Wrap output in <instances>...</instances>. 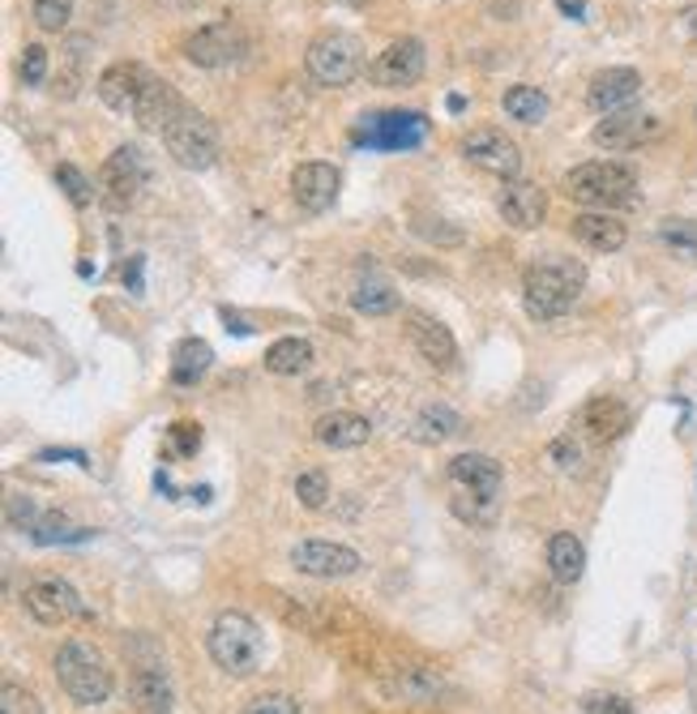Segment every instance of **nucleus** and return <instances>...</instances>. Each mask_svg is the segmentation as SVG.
I'll return each mask as SVG.
<instances>
[{
    "label": "nucleus",
    "instance_id": "obj_13",
    "mask_svg": "<svg viewBox=\"0 0 697 714\" xmlns=\"http://www.w3.org/2000/svg\"><path fill=\"white\" fill-rule=\"evenodd\" d=\"M462 155H467L471 167L488 171V176H501V180H513L522 171V150L501 129H476L462 141Z\"/></svg>",
    "mask_w": 697,
    "mask_h": 714
},
{
    "label": "nucleus",
    "instance_id": "obj_15",
    "mask_svg": "<svg viewBox=\"0 0 697 714\" xmlns=\"http://www.w3.org/2000/svg\"><path fill=\"white\" fill-rule=\"evenodd\" d=\"M150 77H155V73L146 65H137V61H116V65H107L98 73L95 95L103 98V107L128 112V116H133V107H137V98H142V91H146Z\"/></svg>",
    "mask_w": 697,
    "mask_h": 714
},
{
    "label": "nucleus",
    "instance_id": "obj_37",
    "mask_svg": "<svg viewBox=\"0 0 697 714\" xmlns=\"http://www.w3.org/2000/svg\"><path fill=\"white\" fill-rule=\"evenodd\" d=\"M295 496H300L304 510H321V505L330 501V480H325V471H300V475H295Z\"/></svg>",
    "mask_w": 697,
    "mask_h": 714
},
{
    "label": "nucleus",
    "instance_id": "obj_12",
    "mask_svg": "<svg viewBox=\"0 0 697 714\" xmlns=\"http://www.w3.org/2000/svg\"><path fill=\"white\" fill-rule=\"evenodd\" d=\"M424 65H428L424 43L407 34V39H394L377 61L368 65V82H373V86H389V91H398V86H415V82L424 77Z\"/></svg>",
    "mask_w": 697,
    "mask_h": 714
},
{
    "label": "nucleus",
    "instance_id": "obj_39",
    "mask_svg": "<svg viewBox=\"0 0 697 714\" xmlns=\"http://www.w3.org/2000/svg\"><path fill=\"white\" fill-rule=\"evenodd\" d=\"M18 73H22L27 86L48 82V48H43V43H27V48H22V61H18Z\"/></svg>",
    "mask_w": 697,
    "mask_h": 714
},
{
    "label": "nucleus",
    "instance_id": "obj_42",
    "mask_svg": "<svg viewBox=\"0 0 697 714\" xmlns=\"http://www.w3.org/2000/svg\"><path fill=\"white\" fill-rule=\"evenodd\" d=\"M245 714H300V706L287 697V693H261L249 702V711Z\"/></svg>",
    "mask_w": 697,
    "mask_h": 714
},
{
    "label": "nucleus",
    "instance_id": "obj_25",
    "mask_svg": "<svg viewBox=\"0 0 697 714\" xmlns=\"http://www.w3.org/2000/svg\"><path fill=\"white\" fill-rule=\"evenodd\" d=\"M128 697H133V711L137 714H171V684L159 668H137L128 676Z\"/></svg>",
    "mask_w": 697,
    "mask_h": 714
},
{
    "label": "nucleus",
    "instance_id": "obj_10",
    "mask_svg": "<svg viewBox=\"0 0 697 714\" xmlns=\"http://www.w3.org/2000/svg\"><path fill=\"white\" fill-rule=\"evenodd\" d=\"M22 608H27V617L39 620V624H69V620L86 617L82 595H77L69 582H61V578H39V582L27 586Z\"/></svg>",
    "mask_w": 697,
    "mask_h": 714
},
{
    "label": "nucleus",
    "instance_id": "obj_16",
    "mask_svg": "<svg viewBox=\"0 0 697 714\" xmlns=\"http://www.w3.org/2000/svg\"><path fill=\"white\" fill-rule=\"evenodd\" d=\"M659 120L655 116H642V112H612L603 116L600 125L591 129V141L603 146V150H637L646 146L651 137H659Z\"/></svg>",
    "mask_w": 697,
    "mask_h": 714
},
{
    "label": "nucleus",
    "instance_id": "obj_44",
    "mask_svg": "<svg viewBox=\"0 0 697 714\" xmlns=\"http://www.w3.org/2000/svg\"><path fill=\"white\" fill-rule=\"evenodd\" d=\"M415 235H424V240H433V244H445V249L462 244V231H458V228H445V223H437V228H433V219L415 223Z\"/></svg>",
    "mask_w": 697,
    "mask_h": 714
},
{
    "label": "nucleus",
    "instance_id": "obj_4",
    "mask_svg": "<svg viewBox=\"0 0 697 714\" xmlns=\"http://www.w3.org/2000/svg\"><path fill=\"white\" fill-rule=\"evenodd\" d=\"M56 684L77 706H103L112 697V668L91 642H64L56 654Z\"/></svg>",
    "mask_w": 697,
    "mask_h": 714
},
{
    "label": "nucleus",
    "instance_id": "obj_41",
    "mask_svg": "<svg viewBox=\"0 0 697 714\" xmlns=\"http://www.w3.org/2000/svg\"><path fill=\"white\" fill-rule=\"evenodd\" d=\"M582 711L586 714H634V702L621 697V693H591V697L582 702Z\"/></svg>",
    "mask_w": 697,
    "mask_h": 714
},
{
    "label": "nucleus",
    "instance_id": "obj_7",
    "mask_svg": "<svg viewBox=\"0 0 697 714\" xmlns=\"http://www.w3.org/2000/svg\"><path fill=\"white\" fill-rule=\"evenodd\" d=\"M146 180H150V167L142 159V150L137 146H116L98 167V201L107 210H128L142 197Z\"/></svg>",
    "mask_w": 697,
    "mask_h": 714
},
{
    "label": "nucleus",
    "instance_id": "obj_5",
    "mask_svg": "<svg viewBox=\"0 0 697 714\" xmlns=\"http://www.w3.org/2000/svg\"><path fill=\"white\" fill-rule=\"evenodd\" d=\"M304 69L318 86H347L364 73V43L351 31H321L313 34L309 52H304Z\"/></svg>",
    "mask_w": 697,
    "mask_h": 714
},
{
    "label": "nucleus",
    "instance_id": "obj_38",
    "mask_svg": "<svg viewBox=\"0 0 697 714\" xmlns=\"http://www.w3.org/2000/svg\"><path fill=\"white\" fill-rule=\"evenodd\" d=\"M0 714H43V706H39V697L27 684L4 681L0 684Z\"/></svg>",
    "mask_w": 697,
    "mask_h": 714
},
{
    "label": "nucleus",
    "instance_id": "obj_8",
    "mask_svg": "<svg viewBox=\"0 0 697 714\" xmlns=\"http://www.w3.org/2000/svg\"><path fill=\"white\" fill-rule=\"evenodd\" d=\"M180 48H185V61H193L197 69H227L249 56V34L240 22H210L185 34Z\"/></svg>",
    "mask_w": 697,
    "mask_h": 714
},
{
    "label": "nucleus",
    "instance_id": "obj_23",
    "mask_svg": "<svg viewBox=\"0 0 697 714\" xmlns=\"http://www.w3.org/2000/svg\"><path fill=\"white\" fill-rule=\"evenodd\" d=\"M313 437L325 450H360V445H368L373 423L364 420V416H355V411H325L313 423Z\"/></svg>",
    "mask_w": 697,
    "mask_h": 714
},
{
    "label": "nucleus",
    "instance_id": "obj_30",
    "mask_svg": "<svg viewBox=\"0 0 697 714\" xmlns=\"http://www.w3.org/2000/svg\"><path fill=\"white\" fill-rule=\"evenodd\" d=\"M351 304H355V313H364V317H385V313H398V292L377 279V274H368V279H360L355 283V292H351Z\"/></svg>",
    "mask_w": 697,
    "mask_h": 714
},
{
    "label": "nucleus",
    "instance_id": "obj_19",
    "mask_svg": "<svg viewBox=\"0 0 697 714\" xmlns=\"http://www.w3.org/2000/svg\"><path fill=\"white\" fill-rule=\"evenodd\" d=\"M185 107H189V103H185V95H180L171 82L150 77V82H146V91H142V98H137V107H133V120H137L142 129L163 133L167 125H176V120H180V112H185Z\"/></svg>",
    "mask_w": 697,
    "mask_h": 714
},
{
    "label": "nucleus",
    "instance_id": "obj_33",
    "mask_svg": "<svg viewBox=\"0 0 697 714\" xmlns=\"http://www.w3.org/2000/svg\"><path fill=\"white\" fill-rule=\"evenodd\" d=\"M34 544H77V539H91V531H82V526H73L69 518L61 514H48V518L34 522Z\"/></svg>",
    "mask_w": 697,
    "mask_h": 714
},
{
    "label": "nucleus",
    "instance_id": "obj_11",
    "mask_svg": "<svg viewBox=\"0 0 697 714\" xmlns=\"http://www.w3.org/2000/svg\"><path fill=\"white\" fill-rule=\"evenodd\" d=\"M428 137V120L419 112H381L364 116V129L355 133V141L373 146V150H412Z\"/></svg>",
    "mask_w": 697,
    "mask_h": 714
},
{
    "label": "nucleus",
    "instance_id": "obj_24",
    "mask_svg": "<svg viewBox=\"0 0 697 714\" xmlns=\"http://www.w3.org/2000/svg\"><path fill=\"white\" fill-rule=\"evenodd\" d=\"M630 423H634V416H630V407H625L621 398H607V393H603V398H591V402L582 407V428H586L591 441H600V445L625 437Z\"/></svg>",
    "mask_w": 697,
    "mask_h": 714
},
{
    "label": "nucleus",
    "instance_id": "obj_20",
    "mask_svg": "<svg viewBox=\"0 0 697 714\" xmlns=\"http://www.w3.org/2000/svg\"><path fill=\"white\" fill-rule=\"evenodd\" d=\"M642 95V73L637 69H603L591 77V91H586V103L603 112V116H612V112H621V107H630L634 98Z\"/></svg>",
    "mask_w": 697,
    "mask_h": 714
},
{
    "label": "nucleus",
    "instance_id": "obj_32",
    "mask_svg": "<svg viewBox=\"0 0 697 714\" xmlns=\"http://www.w3.org/2000/svg\"><path fill=\"white\" fill-rule=\"evenodd\" d=\"M56 185H61L64 197L73 201V210H91V206H95L98 189L91 185V180H86V171H82V167H73V162H61V167H56Z\"/></svg>",
    "mask_w": 697,
    "mask_h": 714
},
{
    "label": "nucleus",
    "instance_id": "obj_14",
    "mask_svg": "<svg viewBox=\"0 0 697 714\" xmlns=\"http://www.w3.org/2000/svg\"><path fill=\"white\" fill-rule=\"evenodd\" d=\"M291 565H295L300 574H309V578L334 582V578L360 574V553H355V548H343V544H330V539H304V544L291 548Z\"/></svg>",
    "mask_w": 697,
    "mask_h": 714
},
{
    "label": "nucleus",
    "instance_id": "obj_28",
    "mask_svg": "<svg viewBox=\"0 0 697 714\" xmlns=\"http://www.w3.org/2000/svg\"><path fill=\"white\" fill-rule=\"evenodd\" d=\"M458 428H462L458 411H449L445 402H428V407L412 420V437L419 445H441L449 437H458Z\"/></svg>",
    "mask_w": 697,
    "mask_h": 714
},
{
    "label": "nucleus",
    "instance_id": "obj_48",
    "mask_svg": "<svg viewBox=\"0 0 697 714\" xmlns=\"http://www.w3.org/2000/svg\"><path fill=\"white\" fill-rule=\"evenodd\" d=\"M680 22H685V31H689V34L697 39V4H689V9L680 13Z\"/></svg>",
    "mask_w": 697,
    "mask_h": 714
},
{
    "label": "nucleus",
    "instance_id": "obj_43",
    "mask_svg": "<svg viewBox=\"0 0 697 714\" xmlns=\"http://www.w3.org/2000/svg\"><path fill=\"white\" fill-rule=\"evenodd\" d=\"M171 445H176V454H197V445H201V428L197 423H171Z\"/></svg>",
    "mask_w": 697,
    "mask_h": 714
},
{
    "label": "nucleus",
    "instance_id": "obj_22",
    "mask_svg": "<svg viewBox=\"0 0 697 714\" xmlns=\"http://www.w3.org/2000/svg\"><path fill=\"white\" fill-rule=\"evenodd\" d=\"M573 240L582 244V249H591V253H616V249H625V240H630V228L616 219V214H607V210H586V214H573Z\"/></svg>",
    "mask_w": 697,
    "mask_h": 714
},
{
    "label": "nucleus",
    "instance_id": "obj_26",
    "mask_svg": "<svg viewBox=\"0 0 697 714\" xmlns=\"http://www.w3.org/2000/svg\"><path fill=\"white\" fill-rule=\"evenodd\" d=\"M548 569H552V578L561 586L578 582V578L586 574V548H582V539L570 535V531L552 535V539H548Z\"/></svg>",
    "mask_w": 697,
    "mask_h": 714
},
{
    "label": "nucleus",
    "instance_id": "obj_17",
    "mask_svg": "<svg viewBox=\"0 0 697 714\" xmlns=\"http://www.w3.org/2000/svg\"><path fill=\"white\" fill-rule=\"evenodd\" d=\"M339 185L343 180H339V171L330 162H300L291 171V197H295V206L304 214H325L334 206V197H339Z\"/></svg>",
    "mask_w": 697,
    "mask_h": 714
},
{
    "label": "nucleus",
    "instance_id": "obj_34",
    "mask_svg": "<svg viewBox=\"0 0 697 714\" xmlns=\"http://www.w3.org/2000/svg\"><path fill=\"white\" fill-rule=\"evenodd\" d=\"M394 693L407 697V702H433V697L441 693V676H433L428 668H412L407 676H398Z\"/></svg>",
    "mask_w": 697,
    "mask_h": 714
},
{
    "label": "nucleus",
    "instance_id": "obj_31",
    "mask_svg": "<svg viewBox=\"0 0 697 714\" xmlns=\"http://www.w3.org/2000/svg\"><path fill=\"white\" fill-rule=\"evenodd\" d=\"M501 103L518 125H543L548 120V95L539 86H509Z\"/></svg>",
    "mask_w": 697,
    "mask_h": 714
},
{
    "label": "nucleus",
    "instance_id": "obj_29",
    "mask_svg": "<svg viewBox=\"0 0 697 714\" xmlns=\"http://www.w3.org/2000/svg\"><path fill=\"white\" fill-rule=\"evenodd\" d=\"M309 368H313V343L309 338H279L266 351V372H274V377H300Z\"/></svg>",
    "mask_w": 697,
    "mask_h": 714
},
{
    "label": "nucleus",
    "instance_id": "obj_47",
    "mask_svg": "<svg viewBox=\"0 0 697 714\" xmlns=\"http://www.w3.org/2000/svg\"><path fill=\"white\" fill-rule=\"evenodd\" d=\"M222 322H227V329H236V334H249V325L240 322V317H236L231 308H222Z\"/></svg>",
    "mask_w": 697,
    "mask_h": 714
},
{
    "label": "nucleus",
    "instance_id": "obj_1",
    "mask_svg": "<svg viewBox=\"0 0 697 714\" xmlns=\"http://www.w3.org/2000/svg\"><path fill=\"white\" fill-rule=\"evenodd\" d=\"M582 287H586V270L573 258H543L535 265H527V274H522V300H527V313L535 322L565 317L578 304Z\"/></svg>",
    "mask_w": 697,
    "mask_h": 714
},
{
    "label": "nucleus",
    "instance_id": "obj_46",
    "mask_svg": "<svg viewBox=\"0 0 697 714\" xmlns=\"http://www.w3.org/2000/svg\"><path fill=\"white\" fill-rule=\"evenodd\" d=\"M34 505L31 501H22V496H9V526H18V531H34Z\"/></svg>",
    "mask_w": 697,
    "mask_h": 714
},
{
    "label": "nucleus",
    "instance_id": "obj_35",
    "mask_svg": "<svg viewBox=\"0 0 697 714\" xmlns=\"http://www.w3.org/2000/svg\"><path fill=\"white\" fill-rule=\"evenodd\" d=\"M659 240L667 249H676L680 258H697V223L694 219H664L659 223Z\"/></svg>",
    "mask_w": 697,
    "mask_h": 714
},
{
    "label": "nucleus",
    "instance_id": "obj_45",
    "mask_svg": "<svg viewBox=\"0 0 697 714\" xmlns=\"http://www.w3.org/2000/svg\"><path fill=\"white\" fill-rule=\"evenodd\" d=\"M548 458H552L561 471H573V466L582 462V450L573 445V437H561V441H552V445H548Z\"/></svg>",
    "mask_w": 697,
    "mask_h": 714
},
{
    "label": "nucleus",
    "instance_id": "obj_6",
    "mask_svg": "<svg viewBox=\"0 0 697 714\" xmlns=\"http://www.w3.org/2000/svg\"><path fill=\"white\" fill-rule=\"evenodd\" d=\"M159 137L163 146H167V155L180 162V167H189V171H206V167H215V159H219V129L197 107H185L180 120L167 125Z\"/></svg>",
    "mask_w": 697,
    "mask_h": 714
},
{
    "label": "nucleus",
    "instance_id": "obj_2",
    "mask_svg": "<svg viewBox=\"0 0 697 714\" xmlns=\"http://www.w3.org/2000/svg\"><path fill=\"white\" fill-rule=\"evenodd\" d=\"M206 650H210L215 668H222L231 681H245V676H253L257 668H261V659H266V638H261V624L249 612L227 608L210 624Z\"/></svg>",
    "mask_w": 697,
    "mask_h": 714
},
{
    "label": "nucleus",
    "instance_id": "obj_27",
    "mask_svg": "<svg viewBox=\"0 0 697 714\" xmlns=\"http://www.w3.org/2000/svg\"><path fill=\"white\" fill-rule=\"evenodd\" d=\"M210 359H215V351H210L206 338H180L176 351H171V381L180 390H189V386H197L210 372Z\"/></svg>",
    "mask_w": 697,
    "mask_h": 714
},
{
    "label": "nucleus",
    "instance_id": "obj_18",
    "mask_svg": "<svg viewBox=\"0 0 697 714\" xmlns=\"http://www.w3.org/2000/svg\"><path fill=\"white\" fill-rule=\"evenodd\" d=\"M497 210H501V219H506L509 228L535 231L543 223V214H548V193L539 189L535 180H518L513 176L497 193Z\"/></svg>",
    "mask_w": 697,
    "mask_h": 714
},
{
    "label": "nucleus",
    "instance_id": "obj_21",
    "mask_svg": "<svg viewBox=\"0 0 697 714\" xmlns=\"http://www.w3.org/2000/svg\"><path fill=\"white\" fill-rule=\"evenodd\" d=\"M449 484H454V492H471V496H483V501H497L501 462L488 454H458L449 462Z\"/></svg>",
    "mask_w": 697,
    "mask_h": 714
},
{
    "label": "nucleus",
    "instance_id": "obj_3",
    "mask_svg": "<svg viewBox=\"0 0 697 714\" xmlns=\"http://www.w3.org/2000/svg\"><path fill=\"white\" fill-rule=\"evenodd\" d=\"M561 193L578 201V206H591V210H625L637 206V176L634 167L612 159H595V162H578L570 176L561 180Z\"/></svg>",
    "mask_w": 697,
    "mask_h": 714
},
{
    "label": "nucleus",
    "instance_id": "obj_36",
    "mask_svg": "<svg viewBox=\"0 0 697 714\" xmlns=\"http://www.w3.org/2000/svg\"><path fill=\"white\" fill-rule=\"evenodd\" d=\"M31 18H34V27H39V31L61 34L64 27H69V18H73V0H34Z\"/></svg>",
    "mask_w": 697,
    "mask_h": 714
},
{
    "label": "nucleus",
    "instance_id": "obj_9",
    "mask_svg": "<svg viewBox=\"0 0 697 714\" xmlns=\"http://www.w3.org/2000/svg\"><path fill=\"white\" fill-rule=\"evenodd\" d=\"M403 329H407V343H412L424 364H433L437 372H454L458 368V343L449 334V325H441L437 317L407 308L403 313Z\"/></svg>",
    "mask_w": 697,
    "mask_h": 714
},
{
    "label": "nucleus",
    "instance_id": "obj_40",
    "mask_svg": "<svg viewBox=\"0 0 697 714\" xmlns=\"http://www.w3.org/2000/svg\"><path fill=\"white\" fill-rule=\"evenodd\" d=\"M492 510H497V501H483V496H471V492H454V514L462 522H492Z\"/></svg>",
    "mask_w": 697,
    "mask_h": 714
}]
</instances>
